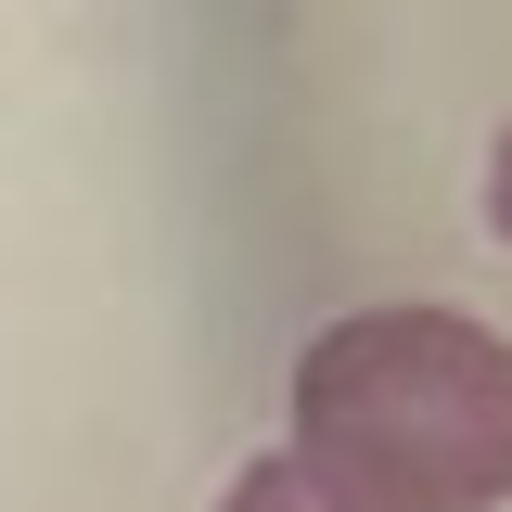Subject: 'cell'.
Returning a JSON list of instances; mask_svg holds the SVG:
<instances>
[{"mask_svg": "<svg viewBox=\"0 0 512 512\" xmlns=\"http://www.w3.org/2000/svg\"><path fill=\"white\" fill-rule=\"evenodd\" d=\"M295 461L359 512L512 500V346L448 308L333 320L295 359Z\"/></svg>", "mask_w": 512, "mask_h": 512, "instance_id": "6da1fadb", "label": "cell"}, {"mask_svg": "<svg viewBox=\"0 0 512 512\" xmlns=\"http://www.w3.org/2000/svg\"><path fill=\"white\" fill-rule=\"evenodd\" d=\"M487 231L512 244V128H500V154H487Z\"/></svg>", "mask_w": 512, "mask_h": 512, "instance_id": "3957f363", "label": "cell"}, {"mask_svg": "<svg viewBox=\"0 0 512 512\" xmlns=\"http://www.w3.org/2000/svg\"><path fill=\"white\" fill-rule=\"evenodd\" d=\"M218 512H359V500H333V487H320L308 461L282 448V461H256V474H244V487H231Z\"/></svg>", "mask_w": 512, "mask_h": 512, "instance_id": "7a4b0ae2", "label": "cell"}]
</instances>
